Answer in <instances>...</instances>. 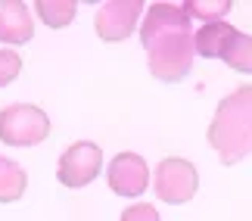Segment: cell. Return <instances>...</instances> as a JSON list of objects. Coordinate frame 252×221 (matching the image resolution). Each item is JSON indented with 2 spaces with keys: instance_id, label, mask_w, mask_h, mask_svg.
Returning <instances> with one entry per match:
<instances>
[{
  "instance_id": "cell-1",
  "label": "cell",
  "mask_w": 252,
  "mask_h": 221,
  "mask_svg": "<svg viewBox=\"0 0 252 221\" xmlns=\"http://www.w3.org/2000/svg\"><path fill=\"white\" fill-rule=\"evenodd\" d=\"M206 137L224 165H237L252 156V84H240L218 103Z\"/></svg>"
},
{
  "instance_id": "cell-2",
  "label": "cell",
  "mask_w": 252,
  "mask_h": 221,
  "mask_svg": "<svg viewBox=\"0 0 252 221\" xmlns=\"http://www.w3.org/2000/svg\"><path fill=\"white\" fill-rule=\"evenodd\" d=\"M50 137V119L41 106L9 103L0 109V140L6 147H37Z\"/></svg>"
},
{
  "instance_id": "cell-3",
  "label": "cell",
  "mask_w": 252,
  "mask_h": 221,
  "mask_svg": "<svg viewBox=\"0 0 252 221\" xmlns=\"http://www.w3.org/2000/svg\"><path fill=\"white\" fill-rule=\"evenodd\" d=\"M147 56H150V72L153 78L159 81H184L193 69V34L184 32V34H171V37H162V41L150 44L147 47Z\"/></svg>"
},
{
  "instance_id": "cell-4",
  "label": "cell",
  "mask_w": 252,
  "mask_h": 221,
  "mask_svg": "<svg viewBox=\"0 0 252 221\" xmlns=\"http://www.w3.org/2000/svg\"><path fill=\"white\" fill-rule=\"evenodd\" d=\"M153 190H156V196L162 203H171V206L190 203L199 190L196 165L190 159H181V156L162 159L156 165V171H153Z\"/></svg>"
},
{
  "instance_id": "cell-5",
  "label": "cell",
  "mask_w": 252,
  "mask_h": 221,
  "mask_svg": "<svg viewBox=\"0 0 252 221\" xmlns=\"http://www.w3.org/2000/svg\"><path fill=\"white\" fill-rule=\"evenodd\" d=\"M100 168H103V150L94 140H78L63 150L60 165H56V178H60L63 187L81 190L91 181H96Z\"/></svg>"
},
{
  "instance_id": "cell-6",
  "label": "cell",
  "mask_w": 252,
  "mask_h": 221,
  "mask_svg": "<svg viewBox=\"0 0 252 221\" xmlns=\"http://www.w3.org/2000/svg\"><path fill=\"white\" fill-rule=\"evenodd\" d=\"M143 19V3L140 0H109L96 9L94 28L96 37L106 44H119L125 37H131L137 32V22Z\"/></svg>"
},
{
  "instance_id": "cell-7",
  "label": "cell",
  "mask_w": 252,
  "mask_h": 221,
  "mask_svg": "<svg viewBox=\"0 0 252 221\" xmlns=\"http://www.w3.org/2000/svg\"><path fill=\"white\" fill-rule=\"evenodd\" d=\"M106 181H109L112 193L134 199L153 184V175H150V165L143 156H137V153H119L109 162V168H106Z\"/></svg>"
},
{
  "instance_id": "cell-8",
  "label": "cell",
  "mask_w": 252,
  "mask_h": 221,
  "mask_svg": "<svg viewBox=\"0 0 252 221\" xmlns=\"http://www.w3.org/2000/svg\"><path fill=\"white\" fill-rule=\"evenodd\" d=\"M190 32V16L184 13L181 3H153L147 6V16L140 22V44L150 47L171 34H184Z\"/></svg>"
},
{
  "instance_id": "cell-9",
  "label": "cell",
  "mask_w": 252,
  "mask_h": 221,
  "mask_svg": "<svg viewBox=\"0 0 252 221\" xmlns=\"http://www.w3.org/2000/svg\"><path fill=\"white\" fill-rule=\"evenodd\" d=\"M34 37V16L22 0H0V41L22 47Z\"/></svg>"
},
{
  "instance_id": "cell-10",
  "label": "cell",
  "mask_w": 252,
  "mask_h": 221,
  "mask_svg": "<svg viewBox=\"0 0 252 221\" xmlns=\"http://www.w3.org/2000/svg\"><path fill=\"white\" fill-rule=\"evenodd\" d=\"M234 32L237 28L230 22H209L193 34V50H196L202 60H221V50H224V44L234 37Z\"/></svg>"
},
{
  "instance_id": "cell-11",
  "label": "cell",
  "mask_w": 252,
  "mask_h": 221,
  "mask_svg": "<svg viewBox=\"0 0 252 221\" xmlns=\"http://www.w3.org/2000/svg\"><path fill=\"white\" fill-rule=\"evenodd\" d=\"M28 190V175L19 162L0 156V203L9 206V203H19Z\"/></svg>"
},
{
  "instance_id": "cell-12",
  "label": "cell",
  "mask_w": 252,
  "mask_h": 221,
  "mask_svg": "<svg viewBox=\"0 0 252 221\" xmlns=\"http://www.w3.org/2000/svg\"><path fill=\"white\" fill-rule=\"evenodd\" d=\"M32 6H34V16L41 19L47 28H65L78 16V3H75V0H37Z\"/></svg>"
},
{
  "instance_id": "cell-13",
  "label": "cell",
  "mask_w": 252,
  "mask_h": 221,
  "mask_svg": "<svg viewBox=\"0 0 252 221\" xmlns=\"http://www.w3.org/2000/svg\"><path fill=\"white\" fill-rule=\"evenodd\" d=\"M221 60H224L234 72L252 75V34L234 32V37H230L224 44V50H221Z\"/></svg>"
},
{
  "instance_id": "cell-14",
  "label": "cell",
  "mask_w": 252,
  "mask_h": 221,
  "mask_svg": "<svg viewBox=\"0 0 252 221\" xmlns=\"http://www.w3.org/2000/svg\"><path fill=\"white\" fill-rule=\"evenodd\" d=\"M181 6H184V13L190 16V22H193V19H199L202 25L224 22V16L234 9L230 0H187V3H181Z\"/></svg>"
},
{
  "instance_id": "cell-15",
  "label": "cell",
  "mask_w": 252,
  "mask_h": 221,
  "mask_svg": "<svg viewBox=\"0 0 252 221\" xmlns=\"http://www.w3.org/2000/svg\"><path fill=\"white\" fill-rule=\"evenodd\" d=\"M19 75H22V56L13 47H0V88L13 84Z\"/></svg>"
},
{
  "instance_id": "cell-16",
  "label": "cell",
  "mask_w": 252,
  "mask_h": 221,
  "mask_svg": "<svg viewBox=\"0 0 252 221\" xmlns=\"http://www.w3.org/2000/svg\"><path fill=\"white\" fill-rule=\"evenodd\" d=\"M119 221H162V218H159V209H156V206H150V203H134V206H128V209L122 212Z\"/></svg>"
}]
</instances>
